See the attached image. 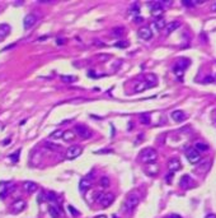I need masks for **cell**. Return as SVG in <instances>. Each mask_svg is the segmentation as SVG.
<instances>
[{
  "label": "cell",
  "mask_w": 216,
  "mask_h": 218,
  "mask_svg": "<svg viewBox=\"0 0 216 218\" xmlns=\"http://www.w3.org/2000/svg\"><path fill=\"white\" fill-rule=\"evenodd\" d=\"M98 153H112L111 149H104V151H99Z\"/></svg>",
  "instance_id": "74e56055"
},
{
  "label": "cell",
  "mask_w": 216,
  "mask_h": 218,
  "mask_svg": "<svg viewBox=\"0 0 216 218\" xmlns=\"http://www.w3.org/2000/svg\"><path fill=\"white\" fill-rule=\"evenodd\" d=\"M167 167H168L169 172L174 173V172H177V171L181 170L182 165H181V161H179L178 158H170L169 161H168V163H167Z\"/></svg>",
  "instance_id": "8fae6325"
},
{
  "label": "cell",
  "mask_w": 216,
  "mask_h": 218,
  "mask_svg": "<svg viewBox=\"0 0 216 218\" xmlns=\"http://www.w3.org/2000/svg\"><path fill=\"white\" fill-rule=\"evenodd\" d=\"M9 142H10V139H6V140H4V145H6V144H9Z\"/></svg>",
  "instance_id": "f6af8a7d"
},
{
  "label": "cell",
  "mask_w": 216,
  "mask_h": 218,
  "mask_svg": "<svg viewBox=\"0 0 216 218\" xmlns=\"http://www.w3.org/2000/svg\"><path fill=\"white\" fill-rule=\"evenodd\" d=\"M23 187L27 193H34L36 190H37V184L33 183V181H26V183L23 184Z\"/></svg>",
  "instance_id": "44dd1931"
},
{
  "label": "cell",
  "mask_w": 216,
  "mask_h": 218,
  "mask_svg": "<svg viewBox=\"0 0 216 218\" xmlns=\"http://www.w3.org/2000/svg\"><path fill=\"white\" fill-rule=\"evenodd\" d=\"M74 132L78 136H80L83 138V139H89V138L92 136V130L88 128V126H85V125H75L74 128Z\"/></svg>",
  "instance_id": "5b68a950"
},
{
  "label": "cell",
  "mask_w": 216,
  "mask_h": 218,
  "mask_svg": "<svg viewBox=\"0 0 216 218\" xmlns=\"http://www.w3.org/2000/svg\"><path fill=\"white\" fill-rule=\"evenodd\" d=\"M169 218H182L181 216H178V214H170Z\"/></svg>",
  "instance_id": "60d3db41"
},
{
  "label": "cell",
  "mask_w": 216,
  "mask_h": 218,
  "mask_svg": "<svg viewBox=\"0 0 216 218\" xmlns=\"http://www.w3.org/2000/svg\"><path fill=\"white\" fill-rule=\"evenodd\" d=\"M99 185H100V187H103V189L110 187V185H111V180H110V177L102 176V177L99 179Z\"/></svg>",
  "instance_id": "4316f807"
},
{
  "label": "cell",
  "mask_w": 216,
  "mask_h": 218,
  "mask_svg": "<svg viewBox=\"0 0 216 218\" xmlns=\"http://www.w3.org/2000/svg\"><path fill=\"white\" fill-rule=\"evenodd\" d=\"M114 202V194L113 193H103L99 198V203L103 208H108Z\"/></svg>",
  "instance_id": "52a82bcc"
},
{
  "label": "cell",
  "mask_w": 216,
  "mask_h": 218,
  "mask_svg": "<svg viewBox=\"0 0 216 218\" xmlns=\"http://www.w3.org/2000/svg\"><path fill=\"white\" fill-rule=\"evenodd\" d=\"M173 73H174V75L179 79V81H182L183 78V74H184V69L177 67V65H174V68H173Z\"/></svg>",
  "instance_id": "83f0119b"
},
{
  "label": "cell",
  "mask_w": 216,
  "mask_h": 218,
  "mask_svg": "<svg viewBox=\"0 0 216 218\" xmlns=\"http://www.w3.org/2000/svg\"><path fill=\"white\" fill-rule=\"evenodd\" d=\"M10 26L8 23H2L0 24V38H5L6 36L10 33Z\"/></svg>",
  "instance_id": "ffe728a7"
},
{
  "label": "cell",
  "mask_w": 216,
  "mask_h": 218,
  "mask_svg": "<svg viewBox=\"0 0 216 218\" xmlns=\"http://www.w3.org/2000/svg\"><path fill=\"white\" fill-rule=\"evenodd\" d=\"M135 22H136V23H140V22H142V19H141L140 17H138V18H136V20H135Z\"/></svg>",
  "instance_id": "ee69618b"
},
{
  "label": "cell",
  "mask_w": 216,
  "mask_h": 218,
  "mask_svg": "<svg viewBox=\"0 0 216 218\" xmlns=\"http://www.w3.org/2000/svg\"><path fill=\"white\" fill-rule=\"evenodd\" d=\"M46 199H47V200H50V202H55V200L57 199V197H56V194H55V193L50 191V193H47V194H46Z\"/></svg>",
  "instance_id": "d6a6232c"
},
{
  "label": "cell",
  "mask_w": 216,
  "mask_h": 218,
  "mask_svg": "<svg viewBox=\"0 0 216 218\" xmlns=\"http://www.w3.org/2000/svg\"><path fill=\"white\" fill-rule=\"evenodd\" d=\"M19 153H20V149H19L18 152H16L14 154H10V156H9V158L12 159V161H13L14 163H16V162L18 161V159H19Z\"/></svg>",
  "instance_id": "836d02e7"
},
{
  "label": "cell",
  "mask_w": 216,
  "mask_h": 218,
  "mask_svg": "<svg viewBox=\"0 0 216 218\" xmlns=\"http://www.w3.org/2000/svg\"><path fill=\"white\" fill-rule=\"evenodd\" d=\"M116 46H118V47H127L128 46V42H118V43H116Z\"/></svg>",
  "instance_id": "d590c367"
},
{
  "label": "cell",
  "mask_w": 216,
  "mask_h": 218,
  "mask_svg": "<svg viewBox=\"0 0 216 218\" xmlns=\"http://www.w3.org/2000/svg\"><path fill=\"white\" fill-rule=\"evenodd\" d=\"M82 153H83V148L80 147V145H71V147L68 148L65 156H66L68 159H75V158H78L79 156H80Z\"/></svg>",
  "instance_id": "8992f818"
},
{
  "label": "cell",
  "mask_w": 216,
  "mask_h": 218,
  "mask_svg": "<svg viewBox=\"0 0 216 218\" xmlns=\"http://www.w3.org/2000/svg\"><path fill=\"white\" fill-rule=\"evenodd\" d=\"M14 184L13 183H0V198H5L13 191Z\"/></svg>",
  "instance_id": "9c48e42d"
},
{
  "label": "cell",
  "mask_w": 216,
  "mask_h": 218,
  "mask_svg": "<svg viewBox=\"0 0 216 218\" xmlns=\"http://www.w3.org/2000/svg\"><path fill=\"white\" fill-rule=\"evenodd\" d=\"M149 88H151V87H150V84L145 81V79H142V81H138V82L135 83V85H134V91H135L136 93L144 92V91H146V89H149Z\"/></svg>",
  "instance_id": "e0dca14e"
},
{
  "label": "cell",
  "mask_w": 216,
  "mask_h": 218,
  "mask_svg": "<svg viewBox=\"0 0 216 218\" xmlns=\"http://www.w3.org/2000/svg\"><path fill=\"white\" fill-rule=\"evenodd\" d=\"M68 209L70 210L71 216H74V217H78L79 214H80V213H79V210H76V209H75V208H74L73 205H69V207H68Z\"/></svg>",
  "instance_id": "e575fe53"
},
{
  "label": "cell",
  "mask_w": 216,
  "mask_h": 218,
  "mask_svg": "<svg viewBox=\"0 0 216 218\" xmlns=\"http://www.w3.org/2000/svg\"><path fill=\"white\" fill-rule=\"evenodd\" d=\"M179 185L183 189H192L194 186V181L190 175H183L179 180Z\"/></svg>",
  "instance_id": "4fadbf2b"
},
{
  "label": "cell",
  "mask_w": 216,
  "mask_h": 218,
  "mask_svg": "<svg viewBox=\"0 0 216 218\" xmlns=\"http://www.w3.org/2000/svg\"><path fill=\"white\" fill-rule=\"evenodd\" d=\"M205 218H216V214H214V213H208V214H206Z\"/></svg>",
  "instance_id": "f35d334b"
},
{
  "label": "cell",
  "mask_w": 216,
  "mask_h": 218,
  "mask_svg": "<svg viewBox=\"0 0 216 218\" xmlns=\"http://www.w3.org/2000/svg\"><path fill=\"white\" fill-rule=\"evenodd\" d=\"M211 12H216V3H214L211 5Z\"/></svg>",
  "instance_id": "b9f144b4"
},
{
  "label": "cell",
  "mask_w": 216,
  "mask_h": 218,
  "mask_svg": "<svg viewBox=\"0 0 216 218\" xmlns=\"http://www.w3.org/2000/svg\"><path fill=\"white\" fill-rule=\"evenodd\" d=\"M182 4H183V5H187V6H191V5H193V3H191V2H184V0L182 2Z\"/></svg>",
  "instance_id": "ab89813d"
},
{
  "label": "cell",
  "mask_w": 216,
  "mask_h": 218,
  "mask_svg": "<svg viewBox=\"0 0 216 218\" xmlns=\"http://www.w3.org/2000/svg\"><path fill=\"white\" fill-rule=\"evenodd\" d=\"M138 35L141 40L149 41V40H151V37H153V31H151L149 27H141L138 31Z\"/></svg>",
  "instance_id": "9a60e30c"
},
{
  "label": "cell",
  "mask_w": 216,
  "mask_h": 218,
  "mask_svg": "<svg viewBox=\"0 0 216 218\" xmlns=\"http://www.w3.org/2000/svg\"><path fill=\"white\" fill-rule=\"evenodd\" d=\"M140 158H141L144 165L154 163L158 159V152L154 148H145L140 152Z\"/></svg>",
  "instance_id": "7a4b0ae2"
},
{
  "label": "cell",
  "mask_w": 216,
  "mask_h": 218,
  "mask_svg": "<svg viewBox=\"0 0 216 218\" xmlns=\"http://www.w3.org/2000/svg\"><path fill=\"white\" fill-rule=\"evenodd\" d=\"M186 157L187 159L190 161V163L192 165H196L201 161V153L200 152L194 148V147H190V148H187L186 151Z\"/></svg>",
  "instance_id": "3957f363"
},
{
  "label": "cell",
  "mask_w": 216,
  "mask_h": 218,
  "mask_svg": "<svg viewBox=\"0 0 216 218\" xmlns=\"http://www.w3.org/2000/svg\"><path fill=\"white\" fill-rule=\"evenodd\" d=\"M125 33V28L124 27H114L112 30V35L116 36V37H120V36H122Z\"/></svg>",
  "instance_id": "f1b7e54d"
},
{
  "label": "cell",
  "mask_w": 216,
  "mask_h": 218,
  "mask_svg": "<svg viewBox=\"0 0 216 218\" xmlns=\"http://www.w3.org/2000/svg\"><path fill=\"white\" fill-rule=\"evenodd\" d=\"M94 218H107V216H106V214H99V216H97V217H94Z\"/></svg>",
  "instance_id": "7bdbcfd3"
},
{
  "label": "cell",
  "mask_w": 216,
  "mask_h": 218,
  "mask_svg": "<svg viewBox=\"0 0 216 218\" xmlns=\"http://www.w3.org/2000/svg\"><path fill=\"white\" fill-rule=\"evenodd\" d=\"M26 205H27V203H26L23 199H19V200L14 202L13 204H12V212H13V213H20V212H23V210L26 209Z\"/></svg>",
  "instance_id": "2e32d148"
},
{
  "label": "cell",
  "mask_w": 216,
  "mask_h": 218,
  "mask_svg": "<svg viewBox=\"0 0 216 218\" xmlns=\"http://www.w3.org/2000/svg\"><path fill=\"white\" fill-rule=\"evenodd\" d=\"M144 79L150 84V87H154V85H156V81H158V78H156V75H154V74H146L145 77H144Z\"/></svg>",
  "instance_id": "cb8c5ba5"
},
{
  "label": "cell",
  "mask_w": 216,
  "mask_h": 218,
  "mask_svg": "<svg viewBox=\"0 0 216 218\" xmlns=\"http://www.w3.org/2000/svg\"><path fill=\"white\" fill-rule=\"evenodd\" d=\"M75 136H76V134H75L74 130H66V132H64L62 139L65 142H73L75 139Z\"/></svg>",
  "instance_id": "7402d4cb"
},
{
  "label": "cell",
  "mask_w": 216,
  "mask_h": 218,
  "mask_svg": "<svg viewBox=\"0 0 216 218\" xmlns=\"http://www.w3.org/2000/svg\"><path fill=\"white\" fill-rule=\"evenodd\" d=\"M179 26H181V22H178V20H174V22H170V23H168L167 27L164 28L165 36H169L172 32H174L177 28H179Z\"/></svg>",
  "instance_id": "ac0fdd59"
},
{
  "label": "cell",
  "mask_w": 216,
  "mask_h": 218,
  "mask_svg": "<svg viewBox=\"0 0 216 218\" xmlns=\"http://www.w3.org/2000/svg\"><path fill=\"white\" fill-rule=\"evenodd\" d=\"M64 135V132H61V130H56V132H54L51 134V138L52 139H59V138H62Z\"/></svg>",
  "instance_id": "1f68e13d"
},
{
  "label": "cell",
  "mask_w": 216,
  "mask_h": 218,
  "mask_svg": "<svg viewBox=\"0 0 216 218\" xmlns=\"http://www.w3.org/2000/svg\"><path fill=\"white\" fill-rule=\"evenodd\" d=\"M167 20H165L163 17H160V18H156L153 23H151V28H153L154 31H156V32H160V31H163L165 27H167Z\"/></svg>",
  "instance_id": "30bf717a"
},
{
  "label": "cell",
  "mask_w": 216,
  "mask_h": 218,
  "mask_svg": "<svg viewBox=\"0 0 216 218\" xmlns=\"http://www.w3.org/2000/svg\"><path fill=\"white\" fill-rule=\"evenodd\" d=\"M140 120H141V124L142 125H149L151 122V118H150V114L149 112H144L140 115Z\"/></svg>",
  "instance_id": "484cf974"
},
{
  "label": "cell",
  "mask_w": 216,
  "mask_h": 218,
  "mask_svg": "<svg viewBox=\"0 0 216 218\" xmlns=\"http://www.w3.org/2000/svg\"><path fill=\"white\" fill-rule=\"evenodd\" d=\"M144 170H145V172L148 173L149 176H155L156 173H159L160 167H159V165H158L156 162H154V163L145 165V166H144Z\"/></svg>",
  "instance_id": "5bb4252c"
},
{
  "label": "cell",
  "mask_w": 216,
  "mask_h": 218,
  "mask_svg": "<svg viewBox=\"0 0 216 218\" xmlns=\"http://www.w3.org/2000/svg\"><path fill=\"white\" fill-rule=\"evenodd\" d=\"M204 82L205 83H211V82H214V78L212 77H207V78L204 79Z\"/></svg>",
  "instance_id": "8d00e7d4"
},
{
  "label": "cell",
  "mask_w": 216,
  "mask_h": 218,
  "mask_svg": "<svg viewBox=\"0 0 216 218\" xmlns=\"http://www.w3.org/2000/svg\"><path fill=\"white\" fill-rule=\"evenodd\" d=\"M140 203V198H139V195L136 194V193H130L125 202H124V205H122V209L125 210V212L127 213H131L132 210L138 207V204Z\"/></svg>",
  "instance_id": "6da1fadb"
},
{
  "label": "cell",
  "mask_w": 216,
  "mask_h": 218,
  "mask_svg": "<svg viewBox=\"0 0 216 218\" xmlns=\"http://www.w3.org/2000/svg\"><path fill=\"white\" fill-rule=\"evenodd\" d=\"M170 116H172V119L174 121H177V122H182V121H184L187 119V115L181 110H174L170 114Z\"/></svg>",
  "instance_id": "d6986e66"
},
{
  "label": "cell",
  "mask_w": 216,
  "mask_h": 218,
  "mask_svg": "<svg viewBox=\"0 0 216 218\" xmlns=\"http://www.w3.org/2000/svg\"><path fill=\"white\" fill-rule=\"evenodd\" d=\"M150 13H151V16L160 18V16L164 13V6H163V4H162L160 2L151 3V4H150Z\"/></svg>",
  "instance_id": "ba28073f"
},
{
  "label": "cell",
  "mask_w": 216,
  "mask_h": 218,
  "mask_svg": "<svg viewBox=\"0 0 216 218\" xmlns=\"http://www.w3.org/2000/svg\"><path fill=\"white\" fill-rule=\"evenodd\" d=\"M36 22H37V17H36L33 13H30V14H27L23 19V27L26 30H30L31 27H33L36 24Z\"/></svg>",
  "instance_id": "7c38bea8"
},
{
  "label": "cell",
  "mask_w": 216,
  "mask_h": 218,
  "mask_svg": "<svg viewBox=\"0 0 216 218\" xmlns=\"http://www.w3.org/2000/svg\"><path fill=\"white\" fill-rule=\"evenodd\" d=\"M48 213L52 218H60V210L57 209L56 205H50L48 207Z\"/></svg>",
  "instance_id": "d4e9b609"
},
{
  "label": "cell",
  "mask_w": 216,
  "mask_h": 218,
  "mask_svg": "<svg viewBox=\"0 0 216 218\" xmlns=\"http://www.w3.org/2000/svg\"><path fill=\"white\" fill-rule=\"evenodd\" d=\"M94 172H90L89 175H86L85 177H83L80 180V183H79V190H80L82 193H85V191H88L89 189L92 187V184H93V181L92 179H94Z\"/></svg>",
  "instance_id": "277c9868"
},
{
  "label": "cell",
  "mask_w": 216,
  "mask_h": 218,
  "mask_svg": "<svg viewBox=\"0 0 216 218\" xmlns=\"http://www.w3.org/2000/svg\"><path fill=\"white\" fill-rule=\"evenodd\" d=\"M194 148H196L200 153L201 152H206L208 151V144L205 143V142H197V143H194Z\"/></svg>",
  "instance_id": "603a6c76"
},
{
  "label": "cell",
  "mask_w": 216,
  "mask_h": 218,
  "mask_svg": "<svg viewBox=\"0 0 216 218\" xmlns=\"http://www.w3.org/2000/svg\"><path fill=\"white\" fill-rule=\"evenodd\" d=\"M45 147L51 149V151H59L61 148V145L59 144H55V143H51V142H45Z\"/></svg>",
  "instance_id": "f546056e"
},
{
  "label": "cell",
  "mask_w": 216,
  "mask_h": 218,
  "mask_svg": "<svg viewBox=\"0 0 216 218\" xmlns=\"http://www.w3.org/2000/svg\"><path fill=\"white\" fill-rule=\"evenodd\" d=\"M61 81L65 83H73L76 81V78L73 75H61Z\"/></svg>",
  "instance_id": "4dcf8cb0"
},
{
  "label": "cell",
  "mask_w": 216,
  "mask_h": 218,
  "mask_svg": "<svg viewBox=\"0 0 216 218\" xmlns=\"http://www.w3.org/2000/svg\"><path fill=\"white\" fill-rule=\"evenodd\" d=\"M57 43H59V45H61V43H64V40H61V38L57 40Z\"/></svg>",
  "instance_id": "bcb514c9"
}]
</instances>
